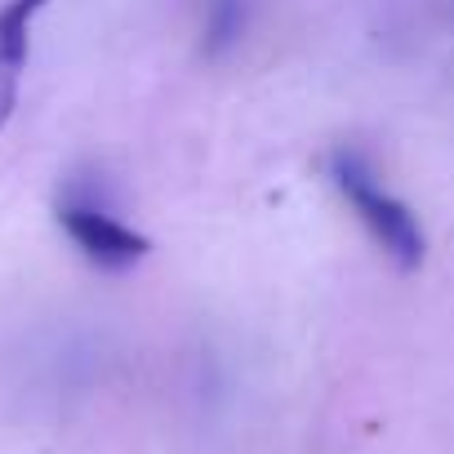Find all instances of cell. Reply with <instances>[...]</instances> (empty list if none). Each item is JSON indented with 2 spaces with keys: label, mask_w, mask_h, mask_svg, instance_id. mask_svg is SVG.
I'll return each mask as SVG.
<instances>
[{
  "label": "cell",
  "mask_w": 454,
  "mask_h": 454,
  "mask_svg": "<svg viewBox=\"0 0 454 454\" xmlns=\"http://www.w3.org/2000/svg\"><path fill=\"white\" fill-rule=\"evenodd\" d=\"M50 5V0H10L0 10V63L5 67H23L27 59V36H32V19Z\"/></svg>",
  "instance_id": "277c9868"
},
{
  "label": "cell",
  "mask_w": 454,
  "mask_h": 454,
  "mask_svg": "<svg viewBox=\"0 0 454 454\" xmlns=\"http://www.w3.org/2000/svg\"><path fill=\"white\" fill-rule=\"evenodd\" d=\"M59 227L72 237V246L103 272H125L152 254V241L121 223L112 209H103L90 196H67L59 200Z\"/></svg>",
  "instance_id": "7a4b0ae2"
},
{
  "label": "cell",
  "mask_w": 454,
  "mask_h": 454,
  "mask_svg": "<svg viewBox=\"0 0 454 454\" xmlns=\"http://www.w3.org/2000/svg\"><path fill=\"white\" fill-rule=\"evenodd\" d=\"M330 183H334V192L348 200V209L356 214V223L365 227V237H370L396 268L410 272V268L423 263L427 237H423L419 214H414L401 196H392V192L379 183L374 165H370L361 152H352V147L330 152Z\"/></svg>",
  "instance_id": "6da1fadb"
},
{
  "label": "cell",
  "mask_w": 454,
  "mask_h": 454,
  "mask_svg": "<svg viewBox=\"0 0 454 454\" xmlns=\"http://www.w3.org/2000/svg\"><path fill=\"white\" fill-rule=\"evenodd\" d=\"M246 23H250V0H209L205 5V27H200L205 54L209 59L227 54L246 36Z\"/></svg>",
  "instance_id": "3957f363"
},
{
  "label": "cell",
  "mask_w": 454,
  "mask_h": 454,
  "mask_svg": "<svg viewBox=\"0 0 454 454\" xmlns=\"http://www.w3.org/2000/svg\"><path fill=\"white\" fill-rule=\"evenodd\" d=\"M14 103H19V81H14V67L0 63V129H5V121L14 116Z\"/></svg>",
  "instance_id": "5b68a950"
}]
</instances>
